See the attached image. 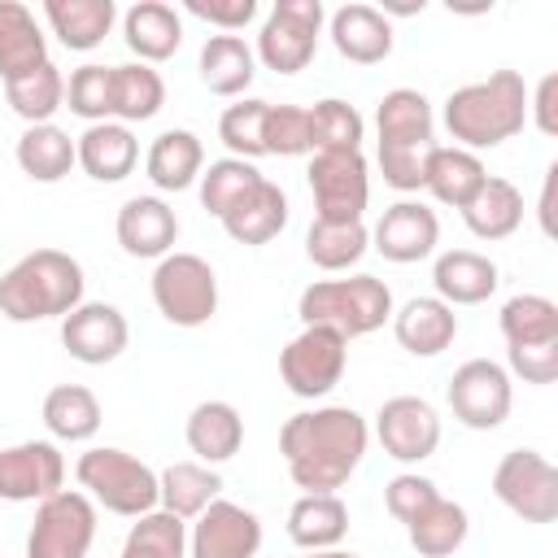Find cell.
Instances as JSON below:
<instances>
[{
    "mask_svg": "<svg viewBox=\"0 0 558 558\" xmlns=\"http://www.w3.org/2000/svg\"><path fill=\"white\" fill-rule=\"evenodd\" d=\"M371 427L353 405H318L301 410L279 432V453L288 475L305 493H340L362 466Z\"/></svg>",
    "mask_w": 558,
    "mask_h": 558,
    "instance_id": "obj_1",
    "label": "cell"
},
{
    "mask_svg": "<svg viewBox=\"0 0 558 558\" xmlns=\"http://www.w3.org/2000/svg\"><path fill=\"white\" fill-rule=\"evenodd\" d=\"M527 122V83L519 70H493L480 83H462L445 96V126L458 148L480 153L514 140Z\"/></svg>",
    "mask_w": 558,
    "mask_h": 558,
    "instance_id": "obj_2",
    "label": "cell"
},
{
    "mask_svg": "<svg viewBox=\"0 0 558 558\" xmlns=\"http://www.w3.org/2000/svg\"><path fill=\"white\" fill-rule=\"evenodd\" d=\"M83 266L65 248H31L0 275V314L9 323L65 318L83 305Z\"/></svg>",
    "mask_w": 558,
    "mask_h": 558,
    "instance_id": "obj_3",
    "label": "cell"
},
{
    "mask_svg": "<svg viewBox=\"0 0 558 558\" xmlns=\"http://www.w3.org/2000/svg\"><path fill=\"white\" fill-rule=\"evenodd\" d=\"M375 131H379V170L384 183L397 192H418L423 187V161L432 148V105L414 87H392L375 105Z\"/></svg>",
    "mask_w": 558,
    "mask_h": 558,
    "instance_id": "obj_4",
    "label": "cell"
},
{
    "mask_svg": "<svg viewBox=\"0 0 558 558\" xmlns=\"http://www.w3.org/2000/svg\"><path fill=\"white\" fill-rule=\"evenodd\" d=\"M296 318L305 327H331L344 340L371 336L392 318V292L375 275H349V279H314L301 301Z\"/></svg>",
    "mask_w": 558,
    "mask_h": 558,
    "instance_id": "obj_5",
    "label": "cell"
},
{
    "mask_svg": "<svg viewBox=\"0 0 558 558\" xmlns=\"http://www.w3.org/2000/svg\"><path fill=\"white\" fill-rule=\"evenodd\" d=\"M74 475H78L83 493L96 506H105L109 514L140 519V514L157 510V471L148 462H140L135 453H126V449L96 445L78 458Z\"/></svg>",
    "mask_w": 558,
    "mask_h": 558,
    "instance_id": "obj_6",
    "label": "cell"
},
{
    "mask_svg": "<svg viewBox=\"0 0 558 558\" xmlns=\"http://www.w3.org/2000/svg\"><path fill=\"white\" fill-rule=\"evenodd\" d=\"M153 305L174 327H205L218 314V275L196 253H166L153 270Z\"/></svg>",
    "mask_w": 558,
    "mask_h": 558,
    "instance_id": "obj_7",
    "label": "cell"
},
{
    "mask_svg": "<svg viewBox=\"0 0 558 558\" xmlns=\"http://www.w3.org/2000/svg\"><path fill=\"white\" fill-rule=\"evenodd\" d=\"M323 17L327 13L318 0H275V9L266 13V22L257 31L253 57L275 74H301L318 52Z\"/></svg>",
    "mask_w": 558,
    "mask_h": 558,
    "instance_id": "obj_8",
    "label": "cell"
},
{
    "mask_svg": "<svg viewBox=\"0 0 558 558\" xmlns=\"http://www.w3.org/2000/svg\"><path fill=\"white\" fill-rule=\"evenodd\" d=\"M96 541V501L78 488H61L35 506L26 532V558H87Z\"/></svg>",
    "mask_w": 558,
    "mask_h": 558,
    "instance_id": "obj_9",
    "label": "cell"
},
{
    "mask_svg": "<svg viewBox=\"0 0 558 558\" xmlns=\"http://www.w3.org/2000/svg\"><path fill=\"white\" fill-rule=\"evenodd\" d=\"M493 497L523 523L558 519V466L541 449H510L493 471Z\"/></svg>",
    "mask_w": 558,
    "mask_h": 558,
    "instance_id": "obj_10",
    "label": "cell"
},
{
    "mask_svg": "<svg viewBox=\"0 0 558 558\" xmlns=\"http://www.w3.org/2000/svg\"><path fill=\"white\" fill-rule=\"evenodd\" d=\"M310 192H314V218L323 222H362L371 201V174L362 148H331L310 157Z\"/></svg>",
    "mask_w": 558,
    "mask_h": 558,
    "instance_id": "obj_11",
    "label": "cell"
},
{
    "mask_svg": "<svg viewBox=\"0 0 558 558\" xmlns=\"http://www.w3.org/2000/svg\"><path fill=\"white\" fill-rule=\"evenodd\" d=\"M349 366V340L331 327H301V336H292L279 353V375L288 384L292 397L318 401L327 397Z\"/></svg>",
    "mask_w": 558,
    "mask_h": 558,
    "instance_id": "obj_12",
    "label": "cell"
},
{
    "mask_svg": "<svg viewBox=\"0 0 558 558\" xmlns=\"http://www.w3.org/2000/svg\"><path fill=\"white\" fill-rule=\"evenodd\" d=\"M445 397H449V410H453V418H458L462 427H471V432H493V427H501V423L510 418L514 384H510V375H506L501 362H493V357H471V362H462V366L453 371Z\"/></svg>",
    "mask_w": 558,
    "mask_h": 558,
    "instance_id": "obj_13",
    "label": "cell"
},
{
    "mask_svg": "<svg viewBox=\"0 0 558 558\" xmlns=\"http://www.w3.org/2000/svg\"><path fill=\"white\" fill-rule=\"evenodd\" d=\"M375 436L388 458L397 462H423L440 449V414L423 397H388L375 414Z\"/></svg>",
    "mask_w": 558,
    "mask_h": 558,
    "instance_id": "obj_14",
    "label": "cell"
},
{
    "mask_svg": "<svg viewBox=\"0 0 558 558\" xmlns=\"http://www.w3.org/2000/svg\"><path fill=\"white\" fill-rule=\"evenodd\" d=\"M262 519L235 501H209L187 527V558H257Z\"/></svg>",
    "mask_w": 558,
    "mask_h": 558,
    "instance_id": "obj_15",
    "label": "cell"
},
{
    "mask_svg": "<svg viewBox=\"0 0 558 558\" xmlns=\"http://www.w3.org/2000/svg\"><path fill=\"white\" fill-rule=\"evenodd\" d=\"M61 344L74 362L83 366H105L113 357H122V349L131 344V327L126 314L109 301H83L61 318Z\"/></svg>",
    "mask_w": 558,
    "mask_h": 558,
    "instance_id": "obj_16",
    "label": "cell"
},
{
    "mask_svg": "<svg viewBox=\"0 0 558 558\" xmlns=\"http://www.w3.org/2000/svg\"><path fill=\"white\" fill-rule=\"evenodd\" d=\"M65 484V458L52 440H22L0 449V497L4 501H44L61 493Z\"/></svg>",
    "mask_w": 558,
    "mask_h": 558,
    "instance_id": "obj_17",
    "label": "cell"
},
{
    "mask_svg": "<svg viewBox=\"0 0 558 558\" xmlns=\"http://www.w3.org/2000/svg\"><path fill=\"white\" fill-rule=\"evenodd\" d=\"M436 240H440V218L423 201H397V205H388L384 218L371 231L375 253L388 257V262H397V266H410V262L432 257L436 253Z\"/></svg>",
    "mask_w": 558,
    "mask_h": 558,
    "instance_id": "obj_18",
    "label": "cell"
},
{
    "mask_svg": "<svg viewBox=\"0 0 558 558\" xmlns=\"http://www.w3.org/2000/svg\"><path fill=\"white\" fill-rule=\"evenodd\" d=\"M113 231H118V244L126 257H157L161 262L166 253H174L179 218L161 196H131V201H122Z\"/></svg>",
    "mask_w": 558,
    "mask_h": 558,
    "instance_id": "obj_19",
    "label": "cell"
},
{
    "mask_svg": "<svg viewBox=\"0 0 558 558\" xmlns=\"http://www.w3.org/2000/svg\"><path fill=\"white\" fill-rule=\"evenodd\" d=\"M336 52L353 65H379L392 52V22L375 4H340L327 22Z\"/></svg>",
    "mask_w": 558,
    "mask_h": 558,
    "instance_id": "obj_20",
    "label": "cell"
},
{
    "mask_svg": "<svg viewBox=\"0 0 558 558\" xmlns=\"http://www.w3.org/2000/svg\"><path fill=\"white\" fill-rule=\"evenodd\" d=\"M392 336L414 357H436L458 340V314L440 296H410L392 314Z\"/></svg>",
    "mask_w": 558,
    "mask_h": 558,
    "instance_id": "obj_21",
    "label": "cell"
},
{
    "mask_svg": "<svg viewBox=\"0 0 558 558\" xmlns=\"http://www.w3.org/2000/svg\"><path fill=\"white\" fill-rule=\"evenodd\" d=\"M218 222H222V231H227L235 244L262 248V244H270V240L288 227V196H283L279 183L262 179V183H257L253 192H244Z\"/></svg>",
    "mask_w": 558,
    "mask_h": 558,
    "instance_id": "obj_22",
    "label": "cell"
},
{
    "mask_svg": "<svg viewBox=\"0 0 558 558\" xmlns=\"http://www.w3.org/2000/svg\"><path fill=\"white\" fill-rule=\"evenodd\" d=\"M432 283H436V296L445 305H480L497 292L501 275H497L493 257H484L475 248H449V253L436 257Z\"/></svg>",
    "mask_w": 558,
    "mask_h": 558,
    "instance_id": "obj_23",
    "label": "cell"
},
{
    "mask_svg": "<svg viewBox=\"0 0 558 558\" xmlns=\"http://www.w3.org/2000/svg\"><path fill=\"white\" fill-rule=\"evenodd\" d=\"M122 39H126V48H131L144 65L166 61V57H174L179 44H183V17H179V9L166 4V0H140V4H131V9L122 13Z\"/></svg>",
    "mask_w": 558,
    "mask_h": 558,
    "instance_id": "obj_24",
    "label": "cell"
},
{
    "mask_svg": "<svg viewBox=\"0 0 558 558\" xmlns=\"http://www.w3.org/2000/svg\"><path fill=\"white\" fill-rule=\"evenodd\" d=\"M78 166L96 183H122L140 161V140L122 122H96L74 140Z\"/></svg>",
    "mask_w": 558,
    "mask_h": 558,
    "instance_id": "obj_25",
    "label": "cell"
},
{
    "mask_svg": "<svg viewBox=\"0 0 558 558\" xmlns=\"http://www.w3.org/2000/svg\"><path fill=\"white\" fill-rule=\"evenodd\" d=\"M201 170H205V144L192 131L170 126L148 144L144 174L157 192H187L201 179Z\"/></svg>",
    "mask_w": 558,
    "mask_h": 558,
    "instance_id": "obj_26",
    "label": "cell"
},
{
    "mask_svg": "<svg viewBox=\"0 0 558 558\" xmlns=\"http://www.w3.org/2000/svg\"><path fill=\"white\" fill-rule=\"evenodd\" d=\"M484 179H488V170H484L480 153H466V148H458V144H432V148H427L423 187H427L440 205L462 209V205L480 192Z\"/></svg>",
    "mask_w": 558,
    "mask_h": 558,
    "instance_id": "obj_27",
    "label": "cell"
},
{
    "mask_svg": "<svg viewBox=\"0 0 558 558\" xmlns=\"http://www.w3.org/2000/svg\"><path fill=\"white\" fill-rule=\"evenodd\" d=\"M187 449L196 453V462L205 466H218V462H231L244 445V418L231 401H201L192 414H187Z\"/></svg>",
    "mask_w": 558,
    "mask_h": 558,
    "instance_id": "obj_28",
    "label": "cell"
},
{
    "mask_svg": "<svg viewBox=\"0 0 558 558\" xmlns=\"http://www.w3.org/2000/svg\"><path fill=\"white\" fill-rule=\"evenodd\" d=\"M349 532V506L340 493H301L288 510V541L305 554L314 549H336Z\"/></svg>",
    "mask_w": 558,
    "mask_h": 558,
    "instance_id": "obj_29",
    "label": "cell"
},
{
    "mask_svg": "<svg viewBox=\"0 0 558 558\" xmlns=\"http://www.w3.org/2000/svg\"><path fill=\"white\" fill-rule=\"evenodd\" d=\"M44 17L70 52H92L113 31L118 4L113 0H44Z\"/></svg>",
    "mask_w": 558,
    "mask_h": 558,
    "instance_id": "obj_30",
    "label": "cell"
},
{
    "mask_svg": "<svg viewBox=\"0 0 558 558\" xmlns=\"http://www.w3.org/2000/svg\"><path fill=\"white\" fill-rule=\"evenodd\" d=\"M462 222H466V231L475 240H506L523 222V192L510 179L488 174L480 183V192L462 205Z\"/></svg>",
    "mask_w": 558,
    "mask_h": 558,
    "instance_id": "obj_31",
    "label": "cell"
},
{
    "mask_svg": "<svg viewBox=\"0 0 558 558\" xmlns=\"http://www.w3.org/2000/svg\"><path fill=\"white\" fill-rule=\"evenodd\" d=\"M222 493V475L205 462H170L166 471H157V510L174 514V519H196L209 501H218Z\"/></svg>",
    "mask_w": 558,
    "mask_h": 558,
    "instance_id": "obj_32",
    "label": "cell"
},
{
    "mask_svg": "<svg viewBox=\"0 0 558 558\" xmlns=\"http://www.w3.org/2000/svg\"><path fill=\"white\" fill-rule=\"evenodd\" d=\"M17 166L26 179L35 183H61L74 166H78V153H74V135L61 131L57 122H39V126H26L17 135V148H13Z\"/></svg>",
    "mask_w": 558,
    "mask_h": 558,
    "instance_id": "obj_33",
    "label": "cell"
},
{
    "mask_svg": "<svg viewBox=\"0 0 558 558\" xmlns=\"http://www.w3.org/2000/svg\"><path fill=\"white\" fill-rule=\"evenodd\" d=\"M196 70L214 96H244L248 83L257 78V57L240 35H209L201 44Z\"/></svg>",
    "mask_w": 558,
    "mask_h": 558,
    "instance_id": "obj_34",
    "label": "cell"
},
{
    "mask_svg": "<svg viewBox=\"0 0 558 558\" xmlns=\"http://www.w3.org/2000/svg\"><path fill=\"white\" fill-rule=\"evenodd\" d=\"M48 61V39L35 13L17 0H0V78H17Z\"/></svg>",
    "mask_w": 558,
    "mask_h": 558,
    "instance_id": "obj_35",
    "label": "cell"
},
{
    "mask_svg": "<svg viewBox=\"0 0 558 558\" xmlns=\"http://www.w3.org/2000/svg\"><path fill=\"white\" fill-rule=\"evenodd\" d=\"M100 418H105L100 401L83 384H57L44 397V427L52 432V440H70V445L92 440L100 432Z\"/></svg>",
    "mask_w": 558,
    "mask_h": 558,
    "instance_id": "obj_36",
    "label": "cell"
},
{
    "mask_svg": "<svg viewBox=\"0 0 558 558\" xmlns=\"http://www.w3.org/2000/svg\"><path fill=\"white\" fill-rule=\"evenodd\" d=\"M466 532H471V519L449 497H436L414 523H405V536L418 549V558H453L466 545Z\"/></svg>",
    "mask_w": 558,
    "mask_h": 558,
    "instance_id": "obj_37",
    "label": "cell"
},
{
    "mask_svg": "<svg viewBox=\"0 0 558 558\" xmlns=\"http://www.w3.org/2000/svg\"><path fill=\"white\" fill-rule=\"evenodd\" d=\"M161 105H166V83L153 65H144V61L113 65V122H122V126L148 122L161 113Z\"/></svg>",
    "mask_w": 558,
    "mask_h": 558,
    "instance_id": "obj_38",
    "label": "cell"
},
{
    "mask_svg": "<svg viewBox=\"0 0 558 558\" xmlns=\"http://www.w3.org/2000/svg\"><path fill=\"white\" fill-rule=\"evenodd\" d=\"M4 96H9V109L26 122V126H39V122H52V113L65 105V78L52 61L17 74L4 83Z\"/></svg>",
    "mask_w": 558,
    "mask_h": 558,
    "instance_id": "obj_39",
    "label": "cell"
},
{
    "mask_svg": "<svg viewBox=\"0 0 558 558\" xmlns=\"http://www.w3.org/2000/svg\"><path fill=\"white\" fill-rule=\"evenodd\" d=\"M497 327L506 336V349H514V344H554L558 340V305L541 292H519L501 305Z\"/></svg>",
    "mask_w": 558,
    "mask_h": 558,
    "instance_id": "obj_40",
    "label": "cell"
},
{
    "mask_svg": "<svg viewBox=\"0 0 558 558\" xmlns=\"http://www.w3.org/2000/svg\"><path fill=\"white\" fill-rule=\"evenodd\" d=\"M371 248V231L362 222H323L314 218L305 231V257L318 270H349Z\"/></svg>",
    "mask_w": 558,
    "mask_h": 558,
    "instance_id": "obj_41",
    "label": "cell"
},
{
    "mask_svg": "<svg viewBox=\"0 0 558 558\" xmlns=\"http://www.w3.org/2000/svg\"><path fill=\"white\" fill-rule=\"evenodd\" d=\"M118 558H187V523L166 510H148L131 523Z\"/></svg>",
    "mask_w": 558,
    "mask_h": 558,
    "instance_id": "obj_42",
    "label": "cell"
},
{
    "mask_svg": "<svg viewBox=\"0 0 558 558\" xmlns=\"http://www.w3.org/2000/svg\"><path fill=\"white\" fill-rule=\"evenodd\" d=\"M266 174L253 166V161H240V157H218V161H209L205 170H201V179H196V192H201V205L214 214V218H222L244 192H253L257 183H262Z\"/></svg>",
    "mask_w": 558,
    "mask_h": 558,
    "instance_id": "obj_43",
    "label": "cell"
},
{
    "mask_svg": "<svg viewBox=\"0 0 558 558\" xmlns=\"http://www.w3.org/2000/svg\"><path fill=\"white\" fill-rule=\"evenodd\" d=\"M266 109H270V100H257V96H244L222 109L218 140L231 148V157H240V161L266 157Z\"/></svg>",
    "mask_w": 558,
    "mask_h": 558,
    "instance_id": "obj_44",
    "label": "cell"
},
{
    "mask_svg": "<svg viewBox=\"0 0 558 558\" xmlns=\"http://www.w3.org/2000/svg\"><path fill=\"white\" fill-rule=\"evenodd\" d=\"M65 109L87 126L113 122V65H96V61L78 65L65 83Z\"/></svg>",
    "mask_w": 558,
    "mask_h": 558,
    "instance_id": "obj_45",
    "label": "cell"
},
{
    "mask_svg": "<svg viewBox=\"0 0 558 558\" xmlns=\"http://www.w3.org/2000/svg\"><path fill=\"white\" fill-rule=\"evenodd\" d=\"M366 122L349 100H318L310 109V153H331V148H362Z\"/></svg>",
    "mask_w": 558,
    "mask_h": 558,
    "instance_id": "obj_46",
    "label": "cell"
},
{
    "mask_svg": "<svg viewBox=\"0 0 558 558\" xmlns=\"http://www.w3.org/2000/svg\"><path fill=\"white\" fill-rule=\"evenodd\" d=\"M310 153V109L270 105L266 109V157H305Z\"/></svg>",
    "mask_w": 558,
    "mask_h": 558,
    "instance_id": "obj_47",
    "label": "cell"
},
{
    "mask_svg": "<svg viewBox=\"0 0 558 558\" xmlns=\"http://www.w3.org/2000/svg\"><path fill=\"white\" fill-rule=\"evenodd\" d=\"M436 497H440V488L427 475H418V471H401V475H392L384 484V506H388V514L397 523H414Z\"/></svg>",
    "mask_w": 558,
    "mask_h": 558,
    "instance_id": "obj_48",
    "label": "cell"
},
{
    "mask_svg": "<svg viewBox=\"0 0 558 558\" xmlns=\"http://www.w3.org/2000/svg\"><path fill=\"white\" fill-rule=\"evenodd\" d=\"M506 362H510L506 375H519L523 384L545 388L558 379V340L554 344H514V349H506Z\"/></svg>",
    "mask_w": 558,
    "mask_h": 558,
    "instance_id": "obj_49",
    "label": "cell"
},
{
    "mask_svg": "<svg viewBox=\"0 0 558 558\" xmlns=\"http://www.w3.org/2000/svg\"><path fill=\"white\" fill-rule=\"evenodd\" d=\"M183 9L192 17L218 26L222 35H235L257 17V0H183Z\"/></svg>",
    "mask_w": 558,
    "mask_h": 558,
    "instance_id": "obj_50",
    "label": "cell"
},
{
    "mask_svg": "<svg viewBox=\"0 0 558 558\" xmlns=\"http://www.w3.org/2000/svg\"><path fill=\"white\" fill-rule=\"evenodd\" d=\"M527 118L541 135H558V74H545L536 92H527Z\"/></svg>",
    "mask_w": 558,
    "mask_h": 558,
    "instance_id": "obj_51",
    "label": "cell"
},
{
    "mask_svg": "<svg viewBox=\"0 0 558 558\" xmlns=\"http://www.w3.org/2000/svg\"><path fill=\"white\" fill-rule=\"evenodd\" d=\"M554 192H558V161L545 170V187H541V205H536L545 235H558V222H554Z\"/></svg>",
    "mask_w": 558,
    "mask_h": 558,
    "instance_id": "obj_52",
    "label": "cell"
},
{
    "mask_svg": "<svg viewBox=\"0 0 558 558\" xmlns=\"http://www.w3.org/2000/svg\"><path fill=\"white\" fill-rule=\"evenodd\" d=\"M305 558H357V554H349V549H314V554H305Z\"/></svg>",
    "mask_w": 558,
    "mask_h": 558,
    "instance_id": "obj_53",
    "label": "cell"
}]
</instances>
